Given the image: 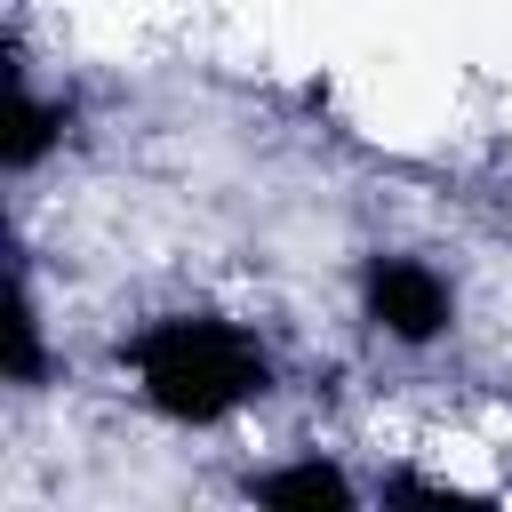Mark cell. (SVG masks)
Returning <instances> with one entry per match:
<instances>
[{
	"label": "cell",
	"instance_id": "obj_1",
	"mask_svg": "<svg viewBox=\"0 0 512 512\" xmlns=\"http://www.w3.org/2000/svg\"><path fill=\"white\" fill-rule=\"evenodd\" d=\"M136 368H144V392L168 416H224V408H240L264 384L256 352L232 328H216V320H168V328H152L144 352H136Z\"/></svg>",
	"mask_w": 512,
	"mask_h": 512
},
{
	"label": "cell",
	"instance_id": "obj_2",
	"mask_svg": "<svg viewBox=\"0 0 512 512\" xmlns=\"http://www.w3.org/2000/svg\"><path fill=\"white\" fill-rule=\"evenodd\" d=\"M376 312H384L400 336H432V328L448 320V296L432 288V272H416V264H392V272H376Z\"/></svg>",
	"mask_w": 512,
	"mask_h": 512
}]
</instances>
